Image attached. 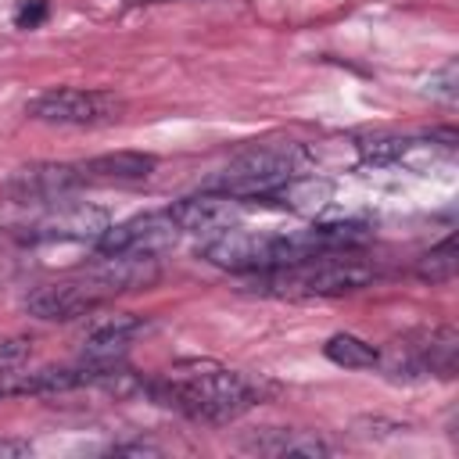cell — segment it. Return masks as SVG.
<instances>
[{
    "label": "cell",
    "instance_id": "13",
    "mask_svg": "<svg viewBox=\"0 0 459 459\" xmlns=\"http://www.w3.org/2000/svg\"><path fill=\"white\" fill-rule=\"evenodd\" d=\"M265 201L269 204H280V208H290L298 215H319L333 201V183L323 179V176H290Z\"/></svg>",
    "mask_w": 459,
    "mask_h": 459
},
{
    "label": "cell",
    "instance_id": "17",
    "mask_svg": "<svg viewBox=\"0 0 459 459\" xmlns=\"http://www.w3.org/2000/svg\"><path fill=\"white\" fill-rule=\"evenodd\" d=\"M409 143L412 140H405V136H359L355 151L369 165H394V161H402L409 154Z\"/></svg>",
    "mask_w": 459,
    "mask_h": 459
},
{
    "label": "cell",
    "instance_id": "23",
    "mask_svg": "<svg viewBox=\"0 0 459 459\" xmlns=\"http://www.w3.org/2000/svg\"><path fill=\"white\" fill-rule=\"evenodd\" d=\"M122 4H165V0H122Z\"/></svg>",
    "mask_w": 459,
    "mask_h": 459
},
{
    "label": "cell",
    "instance_id": "19",
    "mask_svg": "<svg viewBox=\"0 0 459 459\" xmlns=\"http://www.w3.org/2000/svg\"><path fill=\"white\" fill-rule=\"evenodd\" d=\"M47 14H50V4L47 0H22L18 11H14V25L18 29H36Z\"/></svg>",
    "mask_w": 459,
    "mask_h": 459
},
{
    "label": "cell",
    "instance_id": "2",
    "mask_svg": "<svg viewBox=\"0 0 459 459\" xmlns=\"http://www.w3.org/2000/svg\"><path fill=\"white\" fill-rule=\"evenodd\" d=\"M373 280H377V265L366 262L355 247V251H330L305 262L262 269L247 287L273 298H333V294L359 290Z\"/></svg>",
    "mask_w": 459,
    "mask_h": 459
},
{
    "label": "cell",
    "instance_id": "21",
    "mask_svg": "<svg viewBox=\"0 0 459 459\" xmlns=\"http://www.w3.org/2000/svg\"><path fill=\"white\" fill-rule=\"evenodd\" d=\"M32 445L29 441H18V437H0V459H18V455H29Z\"/></svg>",
    "mask_w": 459,
    "mask_h": 459
},
{
    "label": "cell",
    "instance_id": "11",
    "mask_svg": "<svg viewBox=\"0 0 459 459\" xmlns=\"http://www.w3.org/2000/svg\"><path fill=\"white\" fill-rule=\"evenodd\" d=\"M140 330H143V323L136 316H129V312L93 316L86 323V333H82V359H90V362H115Z\"/></svg>",
    "mask_w": 459,
    "mask_h": 459
},
{
    "label": "cell",
    "instance_id": "16",
    "mask_svg": "<svg viewBox=\"0 0 459 459\" xmlns=\"http://www.w3.org/2000/svg\"><path fill=\"white\" fill-rule=\"evenodd\" d=\"M323 355L344 369H373L377 366V348L366 344L362 337L355 333H333L326 344H323Z\"/></svg>",
    "mask_w": 459,
    "mask_h": 459
},
{
    "label": "cell",
    "instance_id": "9",
    "mask_svg": "<svg viewBox=\"0 0 459 459\" xmlns=\"http://www.w3.org/2000/svg\"><path fill=\"white\" fill-rule=\"evenodd\" d=\"M108 212L97 204H61L29 226V240H97L108 230Z\"/></svg>",
    "mask_w": 459,
    "mask_h": 459
},
{
    "label": "cell",
    "instance_id": "5",
    "mask_svg": "<svg viewBox=\"0 0 459 459\" xmlns=\"http://www.w3.org/2000/svg\"><path fill=\"white\" fill-rule=\"evenodd\" d=\"M197 255L219 269H233V273H262V269H276V265L290 262L287 233H251L240 226L208 233V240H201Z\"/></svg>",
    "mask_w": 459,
    "mask_h": 459
},
{
    "label": "cell",
    "instance_id": "22",
    "mask_svg": "<svg viewBox=\"0 0 459 459\" xmlns=\"http://www.w3.org/2000/svg\"><path fill=\"white\" fill-rule=\"evenodd\" d=\"M111 452H115V455H122V452H133V455H147V452H158V448H154V445H140V441H136V445H115Z\"/></svg>",
    "mask_w": 459,
    "mask_h": 459
},
{
    "label": "cell",
    "instance_id": "12",
    "mask_svg": "<svg viewBox=\"0 0 459 459\" xmlns=\"http://www.w3.org/2000/svg\"><path fill=\"white\" fill-rule=\"evenodd\" d=\"M154 165H158V158L140 154V151H111V154L75 161L82 183H140L154 172Z\"/></svg>",
    "mask_w": 459,
    "mask_h": 459
},
{
    "label": "cell",
    "instance_id": "14",
    "mask_svg": "<svg viewBox=\"0 0 459 459\" xmlns=\"http://www.w3.org/2000/svg\"><path fill=\"white\" fill-rule=\"evenodd\" d=\"M247 452H262V455H330L333 448L305 430H262L255 437L244 441Z\"/></svg>",
    "mask_w": 459,
    "mask_h": 459
},
{
    "label": "cell",
    "instance_id": "18",
    "mask_svg": "<svg viewBox=\"0 0 459 459\" xmlns=\"http://www.w3.org/2000/svg\"><path fill=\"white\" fill-rule=\"evenodd\" d=\"M29 355H32L29 337H0V377H11L14 369H22Z\"/></svg>",
    "mask_w": 459,
    "mask_h": 459
},
{
    "label": "cell",
    "instance_id": "8",
    "mask_svg": "<svg viewBox=\"0 0 459 459\" xmlns=\"http://www.w3.org/2000/svg\"><path fill=\"white\" fill-rule=\"evenodd\" d=\"M169 215L176 219V226L183 233H219V230H230V226H240V215H244V201L230 197V194H219V190H204V194H194V197H183L169 208Z\"/></svg>",
    "mask_w": 459,
    "mask_h": 459
},
{
    "label": "cell",
    "instance_id": "15",
    "mask_svg": "<svg viewBox=\"0 0 459 459\" xmlns=\"http://www.w3.org/2000/svg\"><path fill=\"white\" fill-rule=\"evenodd\" d=\"M455 269H459L455 233H448L437 247H430L427 255L416 258V276H420L423 283H448V280H455Z\"/></svg>",
    "mask_w": 459,
    "mask_h": 459
},
{
    "label": "cell",
    "instance_id": "4",
    "mask_svg": "<svg viewBox=\"0 0 459 459\" xmlns=\"http://www.w3.org/2000/svg\"><path fill=\"white\" fill-rule=\"evenodd\" d=\"M455 351H459V333L452 326H434L391 341L384 351H377V366H384V373H391L394 380L452 377Z\"/></svg>",
    "mask_w": 459,
    "mask_h": 459
},
{
    "label": "cell",
    "instance_id": "1",
    "mask_svg": "<svg viewBox=\"0 0 459 459\" xmlns=\"http://www.w3.org/2000/svg\"><path fill=\"white\" fill-rule=\"evenodd\" d=\"M143 391L165 405L176 409L190 420L201 423H230L237 416H244L251 405H258L273 384L215 366V362H179L176 369H169L158 380H147Z\"/></svg>",
    "mask_w": 459,
    "mask_h": 459
},
{
    "label": "cell",
    "instance_id": "10",
    "mask_svg": "<svg viewBox=\"0 0 459 459\" xmlns=\"http://www.w3.org/2000/svg\"><path fill=\"white\" fill-rule=\"evenodd\" d=\"M11 194L18 201H54V197H65L68 190L82 186L79 179V169L75 161H39V165H25L11 176Z\"/></svg>",
    "mask_w": 459,
    "mask_h": 459
},
{
    "label": "cell",
    "instance_id": "7",
    "mask_svg": "<svg viewBox=\"0 0 459 459\" xmlns=\"http://www.w3.org/2000/svg\"><path fill=\"white\" fill-rule=\"evenodd\" d=\"M179 233L183 230L176 226L169 208L165 212H143V215H133L126 222L108 226L97 237V247H100V255H118V258H158L161 251L176 247Z\"/></svg>",
    "mask_w": 459,
    "mask_h": 459
},
{
    "label": "cell",
    "instance_id": "6",
    "mask_svg": "<svg viewBox=\"0 0 459 459\" xmlns=\"http://www.w3.org/2000/svg\"><path fill=\"white\" fill-rule=\"evenodd\" d=\"M126 111V100L108 90H82V86H61L47 90L29 100L25 115L47 126H108L118 122Z\"/></svg>",
    "mask_w": 459,
    "mask_h": 459
},
{
    "label": "cell",
    "instance_id": "20",
    "mask_svg": "<svg viewBox=\"0 0 459 459\" xmlns=\"http://www.w3.org/2000/svg\"><path fill=\"white\" fill-rule=\"evenodd\" d=\"M430 93H437L441 100H455V61H448V65L430 79Z\"/></svg>",
    "mask_w": 459,
    "mask_h": 459
},
{
    "label": "cell",
    "instance_id": "3",
    "mask_svg": "<svg viewBox=\"0 0 459 459\" xmlns=\"http://www.w3.org/2000/svg\"><path fill=\"white\" fill-rule=\"evenodd\" d=\"M305 161V151L298 143H269V147H251L237 154L226 169H219L204 190L230 194L237 201H265L280 183L298 176Z\"/></svg>",
    "mask_w": 459,
    "mask_h": 459
}]
</instances>
